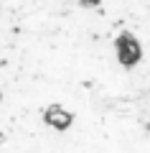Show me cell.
Returning a JSON list of instances; mask_svg holds the SVG:
<instances>
[{"label":"cell","mask_w":150,"mask_h":153,"mask_svg":"<svg viewBox=\"0 0 150 153\" xmlns=\"http://www.w3.org/2000/svg\"><path fill=\"white\" fill-rule=\"evenodd\" d=\"M0 153H150V87L97 0H0Z\"/></svg>","instance_id":"obj_1"}]
</instances>
